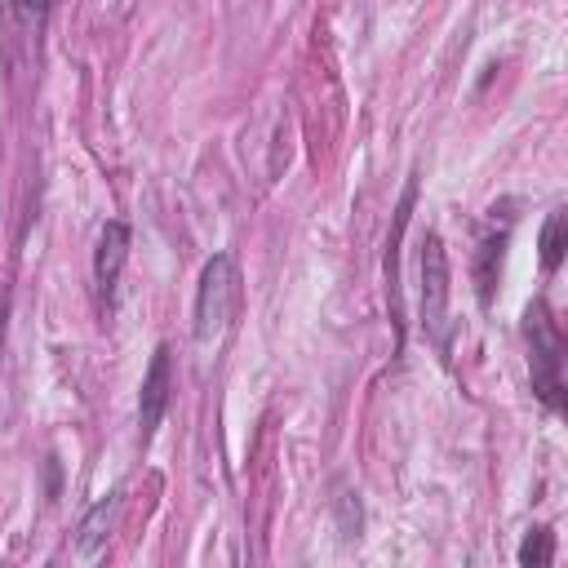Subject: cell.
<instances>
[{"label":"cell","instance_id":"obj_13","mask_svg":"<svg viewBox=\"0 0 568 568\" xmlns=\"http://www.w3.org/2000/svg\"><path fill=\"white\" fill-rule=\"evenodd\" d=\"M49 497H58V462L49 457Z\"/></svg>","mask_w":568,"mask_h":568},{"label":"cell","instance_id":"obj_9","mask_svg":"<svg viewBox=\"0 0 568 568\" xmlns=\"http://www.w3.org/2000/svg\"><path fill=\"white\" fill-rule=\"evenodd\" d=\"M537 248H541V271L555 275V271L564 266V253H568V213H564V209H555V213L541 222Z\"/></svg>","mask_w":568,"mask_h":568},{"label":"cell","instance_id":"obj_1","mask_svg":"<svg viewBox=\"0 0 568 568\" xmlns=\"http://www.w3.org/2000/svg\"><path fill=\"white\" fill-rule=\"evenodd\" d=\"M240 302H244V288H240V271H235V257L231 253H213L200 271V284H195V320H191V333L200 346H213L231 333L235 315H240Z\"/></svg>","mask_w":568,"mask_h":568},{"label":"cell","instance_id":"obj_11","mask_svg":"<svg viewBox=\"0 0 568 568\" xmlns=\"http://www.w3.org/2000/svg\"><path fill=\"white\" fill-rule=\"evenodd\" d=\"M49 9H53V0H9V18H13L22 40H40V31L49 22Z\"/></svg>","mask_w":568,"mask_h":568},{"label":"cell","instance_id":"obj_7","mask_svg":"<svg viewBox=\"0 0 568 568\" xmlns=\"http://www.w3.org/2000/svg\"><path fill=\"white\" fill-rule=\"evenodd\" d=\"M120 506H124V488H111L102 501H93L84 510V519L75 528V555L80 559H98L102 555V546H106V537H111V528L120 519Z\"/></svg>","mask_w":568,"mask_h":568},{"label":"cell","instance_id":"obj_5","mask_svg":"<svg viewBox=\"0 0 568 568\" xmlns=\"http://www.w3.org/2000/svg\"><path fill=\"white\" fill-rule=\"evenodd\" d=\"M169 399H173V351L169 346H155V355H151V364L142 373V390H138V430H142V444L164 422Z\"/></svg>","mask_w":568,"mask_h":568},{"label":"cell","instance_id":"obj_3","mask_svg":"<svg viewBox=\"0 0 568 568\" xmlns=\"http://www.w3.org/2000/svg\"><path fill=\"white\" fill-rule=\"evenodd\" d=\"M422 328L439 346L448 342V253L435 231L422 240Z\"/></svg>","mask_w":568,"mask_h":568},{"label":"cell","instance_id":"obj_6","mask_svg":"<svg viewBox=\"0 0 568 568\" xmlns=\"http://www.w3.org/2000/svg\"><path fill=\"white\" fill-rule=\"evenodd\" d=\"M413 204H417V178H408V182H404V191H399V204H395V217H390V240H386V302H390V324H395V342H399V346H404V297H399V244H404V231H408Z\"/></svg>","mask_w":568,"mask_h":568},{"label":"cell","instance_id":"obj_12","mask_svg":"<svg viewBox=\"0 0 568 568\" xmlns=\"http://www.w3.org/2000/svg\"><path fill=\"white\" fill-rule=\"evenodd\" d=\"M550 559H555V532H550L546 524L528 528V537H524V546H519V564H524V568H546Z\"/></svg>","mask_w":568,"mask_h":568},{"label":"cell","instance_id":"obj_4","mask_svg":"<svg viewBox=\"0 0 568 568\" xmlns=\"http://www.w3.org/2000/svg\"><path fill=\"white\" fill-rule=\"evenodd\" d=\"M129 226L124 222H106L102 235H98V248H93V293H98V306L102 315L115 311V288H120V271L129 262Z\"/></svg>","mask_w":568,"mask_h":568},{"label":"cell","instance_id":"obj_8","mask_svg":"<svg viewBox=\"0 0 568 568\" xmlns=\"http://www.w3.org/2000/svg\"><path fill=\"white\" fill-rule=\"evenodd\" d=\"M501 253H506V231L479 240V253H475V288H479V302L484 306H493V288H497V275H501Z\"/></svg>","mask_w":568,"mask_h":568},{"label":"cell","instance_id":"obj_10","mask_svg":"<svg viewBox=\"0 0 568 568\" xmlns=\"http://www.w3.org/2000/svg\"><path fill=\"white\" fill-rule=\"evenodd\" d=\"M333 519H337L342 541H355L364 532V506H359V493L351 484H337L333 488Z\"/></svg>","mask_w":568,"mask_h":568},{"label":"cell","instance_id":"obj_2","mask_svg":"<svg viewBox=\"0 0 568 568\" xmlns=\"http://www.w3.org/2000/svg\"><path fill=\"white\" fill-rule=\"evenodd\" d=\"M524 337H528V368H532V390L537 399L559 413L564 408V337L546 311V302H532L524 311Z\"/></svg>","mask_w":568,"mask_h":568}]
</instances>
